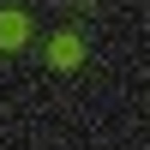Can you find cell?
<instances>
[{
    "instance_id": "obj_1",
    "label": "cell",
    "mask_w": 150,
    "mask_h": 150,
    "mask_svg": "<svg viewBox=\"0 0 150 150\" xmlns=\"http://www.w3.org/2000/svg\"><path fill=\"white\" fill-rule=\"evenodd\" d=\"M0 42H24V18L6 12V18H0Z\"/></svg>"
}]
</instances>
